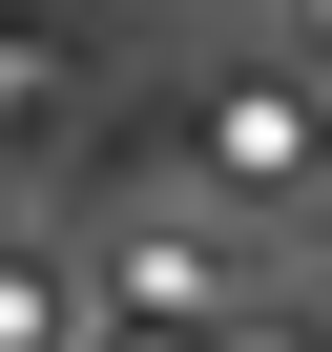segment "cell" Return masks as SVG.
<instances>
[{
  "instance_id": "1",
  "label": "cell",
  "mask_w": 332,
  "mask_h": 352,
  "mask_svg": "<svg viewBox=\"0 0 332 352\" xmlns=\"http://www.w3.org/2000/svg\"><path fill=\"white\" fill-rule=\"evenodd\" d=\"M104 311H145V331L208 311V331H229V249H208V228H125V249H104Z\"/></svg>"
},
{
  "instance_id": "2",
  "label": "cell",
  "mask_w": 332,
  "mask_h": 352,
  "mask_svg": "<svg viewBox=\"0 0 332 352\" xmlns=\"http://www.w3.org/2000/svg\"><path fill=\"white\" fill-rule=\"evenodd\" d=\"M311 145H332V124H311V83H291V63L208 104V166H229V187H311Z\"/></svg>"
},
{
  "instance_id": "3",
  "label": "cell",
  "mask_w": 332,
  "mask_h": 352,
  "mask_svg": "<svg viewBox=\"0 0 332 352\" xmlns=\"http://www.w3.org/2000/svg\"><path fill=\"white\" fill-rule=\"evenodd\" d=\"M63 311H83V290H63L42 249H0V352H63Z\"/></svg>"
},
{
  "instance_id": "4",
  "label": "cell",
  "mask_w": 332,
  "mask_h": 352,
  "mask_svg": "<svg viewBox=\"0 0 332 352\" xmlns=\"http://www.w3.org/2000/svg\"><path fill=\"white\" fill-rule=\"evenodd\" d=\"M208 352H291V331H208Z\"/></svg>"
},
{
  "instance_id": "5",
  "label": "cell",
  "mask_w": 332,
  "mask_h": 352,
  "mask_svg": "<svg viewBox=\"0 0 332 352\" xmlns=\"http://www.w3.org/2000/svg\"><path fill=\"white\" fill-rule=\"evenodd\" d=\"M311 21H332V0H311Z\"/></svg>"
}]
</instances>
